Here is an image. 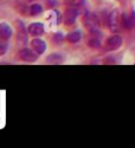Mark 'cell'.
I'll list each match as a JSON object with an SVG mask.
<instances>
[{"mask_svg": "<svg viewBox=\"0 0 135 148\" xmlns=\"http://www.w3.org/2000/svg\"><path fill=\"white\" fill-rule=\"evenodd\" d=\"M84 25L87 27L91 33H96L99 31V27H100V21H99V18L95 13H91V12H88L85 13L84 16Z\"/></svg>", "mask_w": 135, "mask_h": 148, "instance_id": "cell-1", "label": "cell"}, {"mask_svg": "<svg viewBox=\"0 0 135 148\" xmlns=\"http://www.w3.org/2000/svg\"><path fill=\"white\" fill-rule=\"evenodd\" d=\"M17 57L23 62H36L38 59V53L31 49H21Z\"/></svg>", "mask_w": 135, "mask_h": 148, "instance_id": "cell-2", "label": "cell"}, {"mask_svg": "<svg viewBox=\"0 0 135 148\" xmlns=\"http://www.w3.org/2000/svg\"><path fill=\"white\" fill-rule=\"evenodd\" d=\"M122 25V16H120L119 11H113L109 14V27L113 32H116Z\"/></svg>", "mask_w": 135, "mask_h": 148, "instance_id": "cell-3", "label": "cell"}, {"mask_svg": "<svg viewBox=\"0 0 135 148\" xmlns=\"http://www.w3.org/2000/svg\"><path fill=\"white\" fill-rule=\"evenodd\" d=\"M77 17H78L77 8L76 7H70V8H68L64 12V14H63V21H64L65 25L70 26V25H73V24H75Z\"/></svg>", "mask_w": 135, "mask_h": 148, "instance_id": "cell-4", "label": "cell"}, {"mask_svg": "<svg viewBox=\"0 0 135 148\" xmlns=\"http://www.w3.org/2000/svg\"><path fill=\"white\" fill-rule=\"evenodd\" d=\"M122 45V38L117 34H114L110 38H108L107 43H106V46L109 51H114V50H117L120 49Z\"/></svg>", "mask_w": 135, "mask_h": 148, "instance_id": "cell-5", "label": "cell"}, {"mask_svg": "<svg viewBox=\"0 0 135 148\" xmlns=\"http://www.w3.org/2000/svg\"><path fill=\"white\" fill-rule=\"evenodd\" d=\"M12 34H13V31L7 23L0 24V40H8Z\"/></svg>", "mask_w": 135, "mask_h": 148, "instance_id": "cell-6", "label": "cell"}, {"mask_svg": "<svg viewBox=\"0 0 135 148\" xmlns=\"http://www.w3.org/2000/svg\"><path fill=\"white\" fill-rule=\"evenodd\" d=\"M31 46H32V49L33 50L38 53V55H42V53H44L45 51H46V43L44 42V40H42V39H39V38H36V39H33L32 42H31Z\"/></svg>", "mask_w": 135, "mask_h": 148, "instance_id": "cell-7", "label": "cell"}, {"mask_svg": "<svg viewBox=\"0 0 135 148\" xmlns=\"http://www.w3.org/2000/svg\"><path fill=\"white\" fill-rule=\"evenodd\" d=\"M27 31H29V33L31 36H34V37L42 36L44 33V25L42 23H32L31 25L29 26Z\"/></svg>", "mask_w": 135, "mask_h": 148, "instance_id": "cell-8", "label": "cell"}, {"mask_svg": "<svg viewBox=\"0 0 135 148\" xmlns=\"http://www.w3.org/2000/svg\"><path fill=\"white\" fill-rule=\"evenodd\" d=\"M122 26L126 29H133L135 27V12L133 11L130 16L122 14Z\"/></svg>", "mask_w": 135, "mask_h": 148, "instance_id": "cell-9", "label": "cell"}, {"mask_svg": "<svg viewBox=\"0 0 135 148\" xmlns=\"http://www.w3.org/2000/svg\"><path fill=\"white\" fill-rule=\"evenodd\" d=\"M17 25V29H18V39L21 42V43H26L27 42V36H26V30L24 27L23 23L20 20H18L16 23Z\"/></svg>", "mask_w": 135, "mask_h": 148, "instance_id": "cell-10", "label": "cell"}, {"mask_svg": "<svg viewBox=\"0 0 135 148\" xmlns=\"http://www.w3.org/2000/svg\"><path fill=\"white\" fill-rule=\"evenodd\" d=\"M63 56L62 55H59V53H52L47 57V63L49 64H60L63 62Z\"/></svg>", "mask_w": 135, "mask_h": 148, "instance_id": "cell-11", "label": "cell"}, {"mask_svg": "<svg viewBox=\"0 0 135 148\" xmlns=\"http://www.w3.org/2000/svg\"><path fill=\"white\" fill-rule=\"evenodd\" d=\"M81 39V32L79 31H75V32H71L66 36V40L69 43H77Z\"/></svg>", "mask_w": 135, "mask_h": 148, "instance_id": "cell-12", "label": "cell"}, {"mask_svg": "<svg viewBox=\"0 0 135 148\" xmlns=\"http://www.w3.org/2000/svg\"><path fill=\"white\" fill-rule=\"evenodd\" d=\"M43 12V7L39 5V4H33L30 6V16L31 17H36V16H38L40 14Z\"/></svg>", "mask_w": 135, "mask_h": 148, "instance_id": "cell-13", "label": "cell"}, {"mask_svg": "<svg viewBox=\"0 0 135 148\" xmlns=\"http://www.w3.org/2000/svg\"><path fill=\"white\" fill-rule=\"evenodd\" d=\"M64 3L71 7H79L84 4V0H64Z\"/></svg>", "mask_w": 135, "mask_h": 148, "instance_id": "cell-14", "label": "cell"}, {"mask_svg": "<svg viewBox=\"0 0 135 148\" xmlns=\"http://www.w3.org/2000/svg\"><path fill=\"white\" fill-rule=\"evenodd\" d=\"M8 49V43L7 40H0V56H4Z\"/></svg>", "mask_w": 135, "mask_h": 148, "instance_id": "cell-15", "label": "cell"}, {"mask_svg": "<svg viewBox=\"0 0 135 148\" xmlns=\"http://www.w3.org/2000/svg\"><path fill=\"white\" fill-rule=\"evenodd\" d=\"M101 43H100V40H97V39H95V38H93V39H90L89 42H88V45H89V47H91V49H99L101 45H100Z\"/></svg>", "mask_w": 135, "mask_h": 148, "instance_id": "cell-16", "label": "cell"}]
</instances>
